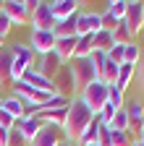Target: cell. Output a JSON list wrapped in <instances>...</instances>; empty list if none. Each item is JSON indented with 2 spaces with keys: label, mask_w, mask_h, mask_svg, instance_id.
Returning a JSON list of instances; mask_svg holds the SVG:
<instances>
[{
  "label": "cell",
  "mask_w": 144,
  "mask_h": 146,
  "mask_svg": "<svg viewBox=\"0 0 144 146\" xmlns=\"http://www.w3.org/2000/svg\"><path fill=\"white\" fill-rule=\"evenodd\" d=\"M68 70H71V78H74V89L79 91V94H81V91L92 84V81H97L92 58H74V60H71V65H68Z\"/></svg>",
  "instance_id": "2"
},
{
  "label": "cell",
  "mask_w": 144,
  "mask_h": 146,
  "mask_svg": "<svg viewBox=\"0 0 144 146\" xmlns=\"http://www.w3.org/2000/svg\"><path fill=\"white\" fill-rule=\"evenodd\" d=\"M92 120H94V115H92V110L81 102V97L71 99V104L66 107V123H63L66 141H68V143H76L79 136L86 131L89 125H92Z\"/></svg>",
  "instance_id": "1"
},
{
  "label": "cell",
  "mask_w": 144,
  "mask_h": 146,
  "mask_svg": "<svg viewBox=\"0 0 144 146\" xmlns=\"http://www.w3.org/2000/svg\"><path fill=\"white\" fill-rule=\"evenodd\" d=\"M52 84H55V94H63V97H68V91H76V89H74V78H71L68 65H63V68L55 73Z\"/></svg>",
  "instance_id": "16"
},
{
  "label": "cell",
  "mask_w": 144,
  "mask_h": 146,
  "mask_svg": "<svg viewBox=\"0 0 144 146\" xmlns=\"http://www.w3.org/2000/svg\"><path fill=\"white\" fill-rule=\"evenodd\" d=\"M60 68H63V60L58 58L55 52H47V55H40V63H37V68H34V70H37L40 76H45V78L52 81Z\"/></svg>",
  "instance_id": "11"
},
{
  "label": "cell",
  "mask_w": 144,
  "mask_h": 146,
  "mask_svg": "<svg viewBox=\"0 0 144 146\" xmlns=\"http://www.w3.org/2000/svg\"><path fill=\"white\" fill-rule=\"evenodd\" d=\"M58 146H74V143H68V141H60V143H58Z\"/></svg>",
  "instance_id": "38"
},
{
  "label": "cell",
  "mask_w": 144,
  "mask_h": 146,
  "mask_svg": "<svg viewBox=\"0 0 144 146\" xmlns=\"http://www.w3.org/2000/svg\"><path fill=\"white\" fill-rule=\"evenodd\" d=\"M76 39H79V36H68V39H55V47H52V52H55L63 63H66V60L71 63V60H74V50H76Z\"/></svg>",
  "instance_id": "17"
},
{
  "label": "cell",
  "mask_w": 144,
  "mask_h": 146,
  "mask_svg": "<svg viewBox=\"0 0 144 146\" xmlns=\"http://www.w3.org/2000/svg\"><path fill=\"white\" fill-rule=\"evenodd\" d=\"M115 44V39H113V31H105V29H100L97 34H92V50L94 52H110V47Z\"/></svg>",
  "instance_id": "19"
},
{
  "label": "cell",
  "mask_w": 144,
  "mask_h": 146,
  "mask_svg": "<svg viewBox=\"0 0 144 146\" xmlns=\"http://www.w3.org/2000/svg\"><path fill=\"white\" fill-rule=\"evenodd\" d=\"M76 18H79V13L71 16V18H66V21H58L55 26H52V36H55V39H68V36H76Z\"/></svg>",
  "instance_id": "18"
},
{
  "label": "cell",
  "mask_w": 144,
  "mask_h": 146,
  "mask_svg": "<svg viewBox=\"0 0 144 146\" xmlns=\"http://www.w3.org/2000/svg\"><path fill=\"white\" fill-rule=\"evenodd\" d=\"M110 131H129V115H126V110L121 107V110H115V115H113V120H110Z\"/></svg>",
  "instance_id": "25"
},
{
  "label": "cell",
  "mask_w": 144,
  "mask_h": 146,
  "mask_svg": "<svg viewBox=\"0 0 144 146\" xmlns=\"http://www.w3.org/2000/svg\"><path fill=\"white\" fill-rule=\"evenodd\" d=\"M37 8V3H29V0H5V3H0V11H3L13 26H21L31 18V11Z\"/></svg>",
  "instance_id": "4"
},
{
  "label": "cell",
  "mask_w": 144,
  "mask_h": 146,
  "mask_svg": "<svg viewBox=\"0 0 144 146\" xmlns=\"http://www.w3.org/2000/svg\"><path fill=\"white\" fill-rule=\"evenodd\" d=\"M0 110H3V97H0Z\"/></svg>",
  "instance_id": "41"
},
{
  "label": "cell",
  "mask_w": 144,
  "mask_h": 146,
  "mask_svg": "<svg viewBox=\"0 0 144 146\" xmlns=\"http://www.w3.org/2000/svg\"><path fill=\"white\" fill-rule=\"evenodd\" d=\"M3 110H5V112L16 120V123H19V120H24V115H26V107H24V102L19 99V97H5L3 99Z\"/></svg>",
  "instance_id": "20"
},
{
  "label": "cell",
  "mask_w": 144,
  "mask_h": 146,
  "mask_svg": "<svg viewBox=\"0 0 144 146\" xmlns=\"http://www.w3.org/2000/svg\"><path fill=\"white\" fill-rule=\"evenodd\" d=\"M11 52H13V65H11V84H16V81H21L24 78V73L26 70H31V65H34V50L31 47H26V44H13V47H8Z\"/></svg>",
  "instance_id": "3"
},
{
  "label": "cell",
  "mask_w": 144,
  "mask_h": 146,
  "mask_svg": "<svg viewBox=\"0 0 144 146\" xmlns=\"http://www.w3.org/2000/svg\"><path fill=\"white\" fill-rule=\"evenodd\" d=\"M107 104H113L115 110H121L126 102H123V91L115 86V84H110V86H107Z\"/></svg>",
  "instance_id": "28"
},
{
  "label": "cell",
  "mask_w": 144,
  "mask_h": 146,
  "mask_svg": "<svg viewBox=\"0 0 144 146\" xmlns=\"http://www.w3.org/2000/svg\"><path fill=\"white\" fill-rule=\"evenodd\" d=\"M97 138H100V120L94 117V120H92V125H89L86 131L79 136V141H76V143H79V146H86V143H97Z\"/></svg>",
  "instance_id": "23"
},
{
  "label": "cell",
  "mask_w": 144,
  "mask_h": 146,
  "mask_svg": "<svg viewBox=\"0 0 144 146\" xmlns=\"http://www.w3.org/2000/svg\"><path fill=\"white\" fill-rule=\"evenodd\" d=\"M123 58H126V44H113L107 52V60H113L115 65H123Z\"/></svg>",
  "instance_id": "31"
},
{
  "label": "cell",
  "mask_w": 144,
  "mask_h": 146,
  "mask_svg": "<svg viewBox=\"0 0 144 146\" xmlns=\"http://www.w3.org/2000/svg\"><path fill=\"white\" fill-rule=\"evenodd\" d=\"M139 141H141V143H144V136H141V138H139Z\"/></svg>",
  "instance_id": "43"
},
{
  "label": "cell",
  "mask_w": 144,
  "mask_h": 146,
  "mask_svg": "<svg viewBox=\"0 0 144 146\" xmlns=\"http://www.w3.org/2000/svg\"><path fill=\"white\" fill-rule=\"evenodd\" d=\"M139 84H141V89H144V52H141V60H139Z\"/></svg>",
  "instance_id": "36"
},
{
  "label": "cell",
  "mask_w": 144,
  "mask_h": 146,
  "mask_svg": "<svg viewBox=\"0 0 144 146\" xmlns=\"http://www.w3.org/2000/svg\"><path fill=\"white\" fill-rule=\"evenodd\" d=\"M126 8H129V0H110V3H107V13H110L115 21H123Z\"/></svg>",
  "instance_id": "26"
},
{
  "label": "cell",
  "mask_w": 144,
  "mask_h": 146,
  "mask_svg": "<svg viewBox=\"0 0 144 146\" xmlns=\"http://www.w3.org/2000/svg\"><path fill=\"white\" fill-rule=\"evenodd\" d=\"M139 60H141V50L136 47V42H129V44H126V58H123V63L139 65Z\"/></svg>",
  "instance_id": "30"
},
{
  "label": "cell",
  "mask_w": 144,
  "mask_h": 146,
  "mask_svg": "<svg viewBox=\"0 0 144 146\" xmlns=\"http://www.w3.org/2000/svg\"><path fill=\"white\" fill-rule=\"evenodd\" d=\"M113 39H115V44H129V42H134L131 39V34H129V29H126V24L121 21L115 29H113Z\"/></svg>",
  "instance_id": "29"
},
{
  "label": "cell",
  "mask_w": 144,
  "mask_h": 146,
  "mask_svg": "<svg viewBox=\"0 0 144 146\" xmlns=\"http://www.w3.org/2000/svg\"><path fill=\"white\" fill-rule=\"evenodd\" d=\"M52 47H55V36H52V31H37V29H31V50H34V55H47V52H52Z\"/></svg>",
  "instance_id": "12"
},
{
  "label": "cell",
  "mask_w": 144,
  "mask_h": 146,
  "mask_svg": "<svg viewBox=\"0 0 144 146\" xmlns=\"http://www.w3.org/2000/svg\"><path fill=\"white\" fill-rule=\"evenodd\" d=\"M131 146H144V143H141V141H139V138H136V141H134V143H131Z\"/></svg>",
  "instance_id": "39"
},
{
  "label": "cell",
  "mask_w": 144,
  "mask_h": 146,
  "mask_svg": "<svg viewBox=\"0 0 144 146\" xmlns=\"http://www.w3.org/2000/svg\"><path fill=\"white\" fill-rule=\"evenodd\" d=\"M136 138L129 131H110V146H131Z\"/></svg>",
  "instance_id": "27"
},
{
  "label": "cell",
  "mask_w": 144,
  "mask_h": 146,
  "mask_svg": "<svg viewBox=\"0 0 144 146\" xmlns=\"http://www.w3.org/2000/svg\"><path fill=\"white\" fill-rule=\"evenodd\" d=\"M134 76H136V65H131V63H123V65L118 68V81H115V86H118L121 91H126V86H129V84L134 81Z\"/></svg>",
  "instance_id": "22"
},
{
  "label": "cell",
  "mask_w": 144,
  "mask_h": 146,
  "mask_svg": "<svg viewBox=\"0 0 144 146\" xmlns=\"http://www.w3.org/2000/svg\"><path fill=\"white\" fill-rule=\"evenodd\" d=\"M11 65H13V52L11 50H0V86L11 84Z\"/></svg>",
  "instance_id": "21"
},
{
  "label": "cell",
  "mask_w": 144,
  "mask_h": 146,
  "mask_svg": "<svg viewBox=\"0 0 144 146\" xmlns=\"http://www.w3.org/2000/svg\"><path fill=\"white\" fill-rule=\"evenodd\" d=\"M11 26H13V24H11V18H8V16L3 13V11H0V34H3V36H8Z\"/></svg>",
  "instance_id": "34"
},
{
  "label": "cell",
  "mask_w": 144,
  "mask_h": 146,
  "mask_svg": "<svg viewBox=\"0 0 144 146\" xmlns=\"http://www.w3.org/2000/svg\"><path fill=\"white\" fill-rule=\"evenodd\" d=\"M40 128H42V120L40 117H24V120H19L16 123V131L21 133V138L26 141V146H29V141L40 133Z\"/></svg>",
  "instance_id": "15"
},
{
  "label": "cell",
  "mask_w": 144,
  "mask_h": 146,
  "mask_svg": "<svg viewBox=\"0 0 144 146\" xmlns=\"http://www.w3.org/2000/svg\"><path fill=\"white\" fill-rule=\"evenodd\" d=\"M123 24H126V29H129L131 39H136V34L144 29V3H139V0H129Z\"/></svg>",
  "instance_id": "6"
},
{
  "label": "cell",
  "mask_w": 144,
  "mask_h": 146,
  "mask_svg": "<svg viewBox=\"0 0 144 146\" xmlns=\"http://www.w3.org/2000/svg\"><path fill=\"white\" fill-rule=\"evenodd\" d=\"M92 36H79L76 39V50H74V58H92Z\"/></svg>",
  "instance_id": "24"
},
{
  "label": "cell",
  "mask_w": 144,
  "mask_h": 146,
  "mask_svg": "<svg viewBox=\"0 0 144 146\" xmlns=\"http://www.w3.org/2000/svg\"><path fill=\"white\" fill-rule=\"evenodd\" d=\"M113 115H115V107H113V104H105V107L100 110V115H97V120H100L102 125H110Z\"/></svg>",
  "instance_id": "32"
},
{
  "label": "cell",
  "mask_w": 144,
  "mask_h": 146,
  "mask_svg": "<svg viewBox=\"0 0 144 146\" xmlns=\"http://www.w3.org/2000/svg\"><path fill=\"white\" fill-rule=\"evenodd\" d=\"M86 146H100V143H86Z\"/></svg>",
  "instance_id": "42"
},
{
  "label": "cell",
  "mask_w": 144,
  "mask_h": 146,
  "mask_svg": "<svg viewBox=\"0 0 144 146\" xmlns=\"http://www.w3.org/2000/svg\"><path fill=\"white\" fill-rule=\"evenodd\" d=\"M11 143V131L8 128H0V146H8Z\"/></svg>",
  "instance_id": "35"
},
{
  "label": "cell",
  "mask_w": 144,
  "mask_h": 146,
  "mask_svg": "<svg viewBox=\"0 0 144 146\" xmlns=\"http://www.w3.org/2000/svg\"><path fill=\"white\" fill-rule=\"evenodd\" d=\"M81 102L92 110V115L97 117L100 115V110L107 104V84H102V81H92L84 91H81Z\"/></svg>",
  "instance_id": "5"
},
{
  "label": "cell",
  "mask_w": 144,
  "mask_h": 146,
  "mask_svg": "<svg viewBox=\"0 0 144 146\" xmlns=\"http://www.w3.org/2000/svg\"><path fill=\"white\" fill-rule=\"evenodd\" d=\"M50 11H52V18H55V24H58V21H66V18L76 16L79 13V3L76 0H52Z\"/></svg>",
  "instance_id": "13"
},
{
  "label": "cell",
  "mask_w": 144,
  "mask_h": 146,
  "mask_svg": "<svg viewBox=\"0 0 144 146\" xmlns=\"http://www.w3.org/2000/svg\"><path fill=\"white\" fill-rule=\"evenodd\" d=\"M102 29L100 24V13H89V11H79L76 18V36H92Z\"/></svg>",
  "instance_id": "10"
},
{
  "label": "cell",
  "mask_w": 144,
  "mask_h": 146,
  "mask_svg": "<svg viewBox=\"0 0 144 146\" xmlns=\"http://www.w3.org/2000/svg\"><path fill=\"white\" fill-rule=\"evenodd\" d=\"M13 97H19V99L24 102V107H40V104H45V99H47L50 94L37 91V89H31L29 84L19 81V84H13Z\"/></svg>",
  "instance_id": "7"
},
{
  "label": "cell",
  "mask_w": 144,
  "mask_h": 146,
  "mask_svg": "<svg viewBox=\"0 0 144 146\" xmlns=\"http://www.w3.org/2000/svg\"><path fill=\"white\" fill-rule=\"evenodd\" d=\"M0 128H8V131H11V128H16V120L5 112V110H0Z\"/></svg>",
  "instance_id": "33"
},
{
  "label": "cell",
  "mask_w": 144,
  "mask_h": 146,
  "mask_svg": "<svg viewBox=\"0 0 144 146\" xmlns=\"http://www.w3.org/2000/svg\"><path fill=\"white\" fill-rule=\"evenodd\" d=\"M141 136H144V123H141V133H139V138H141Z\"/></svg>",
  "instance_id": "40"
},
{
  "label": "cell",
  "mask_w": 144,
  "mask_h": 146,
  "mask_svg": "<svg viewBox=\"0 0 144 146\" xmlns=\"http://www.w3.org/2000/svg\"><path fill=\"white\" fill-rule=\"evenodd\" d=\"M60 133H63V128L50 125V123H42L40 133L29 141V146H58V143L63 141V138H60Z\"/></svg>",
  "instance_id": "9"
},
{
  "label": "cell",
  "mask_w": 144,
  "mask_h": 146,
  "mask_svg": "<svg viewBox=\"0 0 144 146\" xmlns=\"http://www.w3.org/2000/svg\"><path fill=\"white\" fill-rule=\"evenodd\" d=\"M3 44H5V36H3V34H0V50H3Z\"/></svg>",
  "instance_id": "37"
},
{
  "label": "cell",
  "mask_w": 144,
  "mask_h": 146,
  "mask_svg": "<svg viewBox=\"0 0 144 146\" xmlns=\"http://www.w3.org/2000/svg\"><path fill=\"white\" fill-rule=\"evenodd\" d=\"M31 29L37 31H52V26H55V18H52V11H50V3H42V0H37V8L31 11Z\"/></svg>",
  "instance_id": "8"
},
{
  "label": "cell",
  "mask_w": 144,
  "mask_h": 146,
  "mask_svg": "<svg viewBox=\"0 0 144 146\" xmlns=\"http://www.w3.org/2000/svg\"><path fill=\"white\" fill-rule=\"evenodd\" d=\"M21 81H24V84H29L31 89H37V91H45V94H55V84H52L50 78H45V76H40L34 68L24 73V78H21ZM16 84H19V81H16Z\"/></svg>",
  "instance_id": "14"
}]
</instances>
